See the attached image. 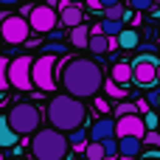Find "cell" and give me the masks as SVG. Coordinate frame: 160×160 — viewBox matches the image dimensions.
Wrapping results in <instances>:
<instances>
[{
	"mask_svg": "<svg viewBox=\"0 0 160 160\" xmlns=\"http://www.w3.org/2000/svg\"><path fill=\"white\" fill-rule=\"evenodd\" d=\"M59 22H62V25H68V28H76V25H82V22H84V14H82V8H79V6H65V8L59 11Z\"/></svg>",
	"mask_w": 160,
	"mask_h": 160,
	"instance_id": "cell-14",
	"label": "cell"
},
{
	"mask_svg": "<svg viewBox=\"0 0 160 160\" xmlns=\"http://www.w3.org/2000/svg\"><path fill=\"white\" fill-rule=\"evenodd\" d=\"M6 121H8V127L14 129V135H34V132L42 127V112H39L34 104H28V101H17V104L8 110Z\"/></svg>",
	"mask_w": 160,
	"mask_h": 160,
	"instance_id": "cell-4",
	"label": "cell"
},
{
	"mask_svg": "<svg viewBox=\"0 0 160 160\" xmlns=\"http://www.w3.org/2000/svg\"><path fill=\"white\" fill-rule=\"evenodd\" d=\"M101 149H104V160L118 158V141H115V138H107V141H101Z\"/></svg>",
	"mask_w": 160,
	"mask_h": 160,
	"instance_id": "cell-21",
	"label": "cell"
},
{
	"mask_svg": "<svg viewBox=\"0 0 160 160\" xmlns=\"http://www.w3.org/2000/svg\"><path fill=\"white\" fill-rule=\"evenodd\" d=\"M98 3H101V8H110V6H118L121 0H98Z\"/></svg>",
	"mask_w": 160,
	"mask_h": 160,
	"instance_id": "cell-33",
	"label": "cell"
},
{
	"mask_svg": "<svg viewBox=\"0 0 160 160\" xmlns=\"http://www.w3.org/2000/svg\"><path fill=\"white\" fill-rule=\"evenodd\" d=\"M118 45H121V48H138V31L124 28V31L118 34Z\"/></svg>",
	"mask_w": 160,
	"mask_h": 160,
	"instance_id": "cell-19",
	"label": "cell"
},
{
	"mask_svg": "<svg viewBox=\"0 0 160 160\" xmlns=\"http://www.w3.org/2000/svg\"><path fill=\"white\" fill-rule=\"evenodd\" d=\"M31 82H34V87H39L42 93H51V90H53V84H56V59H53L51 53H42L39 59H34Z\"/></svg>",
	"mask_w": 160,
	"mask_h": 160,
	"instance_id": "cell-6",
	"label": "cell"
},
{
	"mask_svg": "<svg viewBox=\"0 0 160 160\" xmlns=\"http://www.w3.org/2000/svg\"><path fill=\"white\" fill-rule=\"evenodd\" d=\"M129 3H132L135 11H146V8H152V0H129Z\"/></svg>",
	"mask_w": 160,
	"mask_h": 160,
	"instance_id": "cell-29",
	"label": "cell"
},
{
	"mask_svg": "<svg viewBox=\"0 0 160 160\" xmlns=\"http://www.w3.org/2000/svg\"><path fill=\"white\" fill-rule=\"evenodd\" d=\"M45 53H51V56H53V53H65V48L56 45V42H51V45H45Z\"/></svg>",
	"mask_w": 160,
	"mask_h": 160,
	"instance_id": "cell-30",
	"label": "cell"
},
{
	"mask_svg": "<svg viewBox=\"0 0 160 160\" xmlns=\"http://www.w3.org/2000/svg\"><path fill=\"white\" fill-rule=\"evenodd\" d=\"M115 112H118V118H124V115H138V104H135V101H121Z\"/></svg>",
	"mask_w": 160,
	"mask_h": 160,
	"instance_id": "cell-25",
	"label": "cell"
},
{
	"mask_svg": "<svg viewBox=\"0 0 160 160\" xmlns=\"http://www.w3.org/2000/svg\"><path fill=\"white\" fill-rule=\"evenodd\" d=\"M0 160H6V158H3V152H0Z\"/></svg>",
	"mask_w": 160,
	"mask_h": 160,
	"instance_id": "cell-38",
	"label": "cell"
},
{
	"mask_svg": "<svg viewBox=\"0 0 160 160\" xmlns=\"http://www.w3.org/2000/svg\"><path fill=\"white\" fill-rule=\"evenodd\" d=\"M70 152V143H68V135L65 132H56V129H37L34 138H31V155L34 160H65Z\"/></svg>",
	"mask_w": 160,
	"mask_h": 160,
	"instance_id": "cell-3",
	"label": "cell"
},
{
	"mask_svg": "<svg viewBox=\"0 0 160 160\" xmlns=\"http://www.w3.org/2000/svg\"><path fill=\"white\" fill-rule=\"evenodd\" d=\"M158 98H160V90H152V93L146 96V104H149V107H158Z\"/></svg>",
	"mask_w": 160,
	"mask_h": 160,
	"instance_id": "cell-31",
	"label": "cell"
},
{
	"mask_svg": "<svg viewBox=\"0 0 160 160\" xmlns=\"http://www.w3.org/2000/svg\"><path fill=\"white\" fill-rule=\"evenodd\" d=\"M84 3H87V6H90L93 11H98V8H101V3H98V0H84Z\"/></svg>",
	"mask_w": 160,
	"mask_h": 160,
	"instance_id": "cell-34",
	"label": "cell"
},
{
	"mask_svg": "<svg viewBox=\"0 0 160 160\" xmlns=\"http://www.w3.org/2000/svg\"><path fill=\"white\" fill-rule=\"evenodd\" d=\"M68 3H70V6H79V3H84V0H68Z\"/></svg>",
	"mask_w": 160,
	"mask_h": 160,
	"instance_id": "cell-36",
	"label": "cell"
},
{
	"mask_svg": "<svg viewBox=\"0 0 160 160\" xmlns=\"http://www.w3.org/2000/svg\"><path fill=\"white\" fill-rule=\"evenodd\" d=\"M158 65H160V59H155L152 53L138 56V59L132 62V82H138V84H143V87L158 84Z\"/></svg>",
	"mask_w": 160,
	"mask_h": 160,
	"instance_id": "cell-9",
	"label": "cell"
},
{
	"mask_svg": "<svg viewBox=\"0 0 160 160\" xmlns=\"http://www.w3.org/2000/svg\"><path fill=\"white\" fill-rule=\"evenodd\" d=\"M6 70H8V59L0 56V93L8 90V76H6Z\"/></svg>",
	"mask_w": 160,
	"mask_h": 160,
	"instance_id": "cell-26",
	"label": "cell"
},
{
	"mask_svg": "<svg viewBox=\"0 0 160 160\" xmlns=\"http://www.w3.org/2000/svg\"><path fill=\"white\" fill-rule=\"evenodd\" d=\"M31 68H34V59H31V56H14V59L8 62V70H6L8 87H14V90H20V93L31 90V87H34V82H31Z\"/></svg>",
	"mask_w": 160,
	"mask_h": 160,
	"instance_id": "cell-5",
	"label": "cell"
},
{
	"mask_svg": "<svg viewBox=\"0 0 160 160\" xmlns=\"http://www.w3.org/2000/svg\"><path fill=\"white\" fill-rule=\"evenodd\" d=\"M158 82H160V65H158Z\"/></svg>",
	"mask_w": 160,
	"mask_h": 160,
	"instance_id": "cell-37",
	"label": "cell"
},
{
	"mask_svg": "<svg viewBox=\"0 0 160 160\" xmlns=\"http://www.w3.org/2000/svg\"><path fill=\"white\" fill-rule=\"evenodd\" d=\"M28 28L31 31H39V34H48L56 28L59 22V11L53 6H37V8H28Z\"/></svg>",
	"mask_w": 160,
	"mask_h": 160,
	"instance_id": "cell-7",
	"label": "cell"
},
{
	"mask_svg": "<svg viewBox=\"0 0 160 160\" xmlns=\"http://www.w3.org/2000/svg\"><path fill=\"white\" fill-rule=\"evenodd\" d=\"M143 135H146V127H143L141 115H124L115 121V138H141L143 141Z\"/></svg>",
	"mask_w": 160,
	"mask_h": 160,
	"instance_id": "cell-10",
	"label": "cell"
},
{
	"mask_svg": "<svg viewBox=\"0 0 160 160\" xmlns=\"http://www.w3.org/2000/svg\"><path fill=\"white\" fill-rule=\"evenodd\" d=\"M158 107H160V98H158Z\"/></svg>",
	"mask_w": 160,
	"mask_h": 160,
	"instance_id": "cell-39",
	"label": "cell"
},
{
	"mask_svg": "<svg viewBox=\"0 0 160 160\" xmlns=\"http://www.w3.org/2000/svg\"><path fill=\"white\" fill-rule=\"evenodd\" d=\"M143 127H146V132H149V129H158V127H160V118L152 112V110H149V112H143Z\"/></svg>",
	"mask_w": 160,
	"mask_h": 160,
	"instance_id": "cell-27",
	"label": "cell"
},
{
	"mask_svg": "<svg viewBox=\"0 0 160 160\" xmlns=\"http://www.w3.org/2000/svg\"><path fill=\"white\" fill-rule=\"evenodd\" d=\"M112 82L115 84H129L132 82V65H127V62H115L112 65Z\"/></svg>",
	"mask_w": 160,
	"mask_h": 160,
	"instance_id": "cell-16",
	"label": "cell"
},
{
	"mask_svg": "<svg viewBox=\"0 0 160 160\" xmlns=\"http://www.w3.org/2000/svg\"><path fill=\"white\" fill-rule=\"evenodd\" d=\"M143 143H146V146H160V132L158 129H149V132L143 135Z\"/></svg>",
	"mask_w": 160,
	"mask_h": 160,
	"instance_id": "cell-28",
	"label": "cell"
},
{
	"mask_svg": "<svg viewBox=\"0 0 160 160\" xmlns=\"http://www.w3.org/2000/svg\"><path fill=\"white\" fill-rule=\"evenodd\" d=\"M115 141H118V155L127 158V160L138 158L143 152V141L141 138H115Z\"/></svg>",
	"mask_w": 160,
	"mask_h": 160,
	"instance_id": "cell-12",
	"label": "cell"
},
{
	"mask_svg": "<svg viewBox=\"0 0 160 160\" xmlns=\"http://www.w3.org/2000/svg\"><path fill=\"white\" fill-rule=\"evenodd\" d=\"M0 45H3V39H0Z\"/></svg>",
	"mask_w": 160,
	"mask_h": 160,
	"instance_id": "cell-40",
	"label": "cell"
},
{
	"mask_svg": "<svg viewBox=\"0 0 160 160\" xmlns=\"http://www.w3.org/2000/svg\"><path fill=\"white\" fill-rule=\"evenodd\" d=\"M20 0H0V6H17Z\"/></svg>",
	"mask_w": 160,
	"mask_h": 160,
	"instance_id": "cell-35",
	"label": "cell"
},
{
	"mask_svg": "<svg viewBox=\"0 0 160 160\" xmlns=\"http://www.w3.org/2000/svg\"><path fill=\"white\" fill-rule=\"evenodd\" d=\"M107 138H115V121L112 118H96V124L90 127V141L101 143Z\"/></svg>",
	"mask_w": 160,
	"mask_h": 160,
	"instance_id": "cell-11",
	"label": "cell"
},
{
	"mask_svg": "<svg viewBox=\"0 0 160 160\" xmlns=\"http://www.w3.org/2000/svg\"><path fill=\"white\" fill-rule=\"evenodd\" d=\"M96 110H98V112H107V110H110V101H107V98H96Z\"/></svg>",
	"mask_w": 160,
	"mask_h": 160,
	"instance_id": "cell-32",
	"label": "cell"
},
{
	"mask_svg": "<svg viewBox=\"0 0 160 160\" xmlns=\"http://www.w3.org/2000/svg\"><path fill=\"white\" fill-rule=\"evenodd\" d=\"M84 138H87V132H84V129H76V132H70V135H68V143H70V146H76V149H84V146H87V143H84Z\"/></svg>",
	"mask_w": 160,
	"mask_h": 160,
	"instance_id": "cell-23",
	"label": "cell"
},
{
	"mask_svg": "<svg viewBox=\"0 0 160 160\" xmlns=\"http://www.w3.org/2000/svg\"><path fill=\"white\" fill-rule=\"evenodd\" d=\"M124 14H127L124 3H118V6H110V8H104V20H124Z\"/></svg>",
	"mask_w": 160,
	"mask_h": 160,
	"instance_id": "cell-22",
	"label": "cell"
},
{
	"mask_svg": "<svg viewBox=\"0 0 160 160\" xmlns=\"http://www.w3.org/2000/svg\"><path fill=\"white\" fill-rule=\"evenodd\" d=\"M28 20L25 17H20V14H11V17H6L3 22H0V39L3 42H8V45H20V42H25L28 39Z\"/></svg>",
	"mask_w": 160,
	"mask_h": 160,
	"instance_id": "cell-8",
	"label": "cell"
},
{
	"mask_svg": "<svg viewBox=\"0 0 160 160\" xmlns=\"http://www.w3.org/2000/svg\"><path fill=\"white\" fill-rule=\"evenodd\" d=\"M59 84L73 98H90L104 84V76L93 59H65L59 65Z\"/></svg>",
	"mask_w": 160,
	"mask_h": 160,
	"instance_id": "cell-1",
	"label": "cell"
},
{
	"mask_svg": "<svg viewBox=\"0 0 160 160\" xmlns=\"http://www.w3.org/2000/svg\"><path fill=\"white\" fill-rule=\"evenodd\" d=\"M87 39H90V28L82 22L76 28H70V45L73 48H87Z\"/></svg>",
	"mask_w": 160,
	"mask_h": 160,
	"instance_id": "cell-17",
	"label": "cell"
},
{
	"mask_svg": "<svg viewBox=\"0 0 160 160\" xmlns=\"http://www.w3.org/2000/svg\"><path fill=\"white\" fill-rule=\"evenodd\" d=\"M0 96H3V93H0Z\"/></svg>",
	"mask_w": 160,
	"mask_h": 160,
	"instance_id": "cell-41",
	"label": "cell"
},
{
	"mask_svg": "<svg viewBox=\"0 0 160 160\" xmlns=\"http://www.w3.org/2000/svg\"><path fill=\"white\" fill-rule=\"evenodd\" d=\"M45 115H48L51 129L70 135V132H76V129L84 127V121H87V107L82 104V98H73V96L62 93V96H53V98L48 101Z\"/></svg>",
	"mask_w": 160,
	"mask_h": 160,
	"instance_id": "cell-2",
	"label": "cell"
},
{
	"mask_svg": "<svg viewBox=\"0 0 160 160\" xmlns=\"http://www.w3.org/2000/svg\"><path fill=\"white\" fill-rule=\"evenodd\" d=\"M87 48H90L96 56H101V53H107V51H110V37H104L98 25H96V28H90V39H87Z\"/></svg>",
	"mask_w": 160,
	"mask_h": 160,
	"instance_id": "cell-13",
	"label": "cell"
},
{
	"mask_svg": "<svg viewBox=\"0 0 160 160\" xmlns=\"http://www.w3.org/2000/svg\"><path fill=\"white\" fill-rule=\"evenodd\" d=\"M101 34L104 37H118L121 31H124V20H101Z\"/></svg>",
	"mask_w": 160,
	"mask_h": 160,
	"instance_id": "cell-18",
	"label": "cell"
},
{
	"mask_svg": "<svg viewBox=\"0 0 160 160\" xmlns=\"http://www.w3.org/2000/svg\"><path fill=\"white\" fill-rule=\"evenodd\" d=\"M104 90H107V96H110V98H124V93H127V90H124L121 84H115L112 79H110V82H104Z\"/></svg>",
	"mask_w": 160,
	"mask_h": 160,
	"instance_id": "cell-24",
	"label": "cell"
},
{
	"mask_svg": "<svg viewBox=\"0 0 160 160\" xmlns=\"http://www.w3.org/2000/svg\"><path fill=\"white\" fill-rule=\"evenodd\" d=\"M17 138L20 135H14V129L8 127L6 115H0V149H14L17 146Z\"/></svg>",
	"mask_w": 160,
	"mask_h": 160,
	"instance_id": "cell-15",
	"label": "cell"
},
{
	"mask_svg": "<svg viewBox=\"0 0 160 160\" xmlns=\"http://www.w3.org/2000/svg\"><path fill=\"white\" fill-rule=\"evenodd\" d=\"M84 158H87V160H104V149H101V143L90 141V143L84 146Z\"/></svg>",
	"mask_w": 160,
	"mask_h": 160,
	"instance_id": "cell-20",
	"label": "cell"
}]
</instances>
